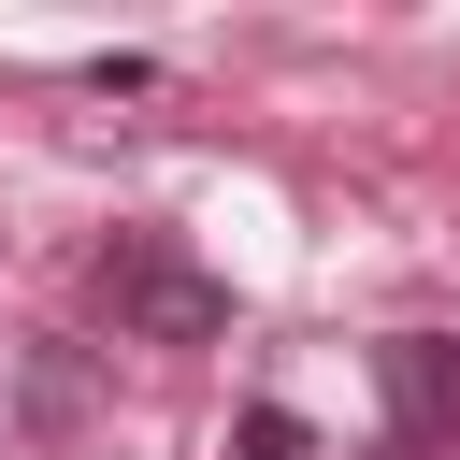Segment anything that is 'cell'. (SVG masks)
<instances>
[{"mask_svg": "<svg viewBox=\"0 0 460 460\" xmlns=\"http://www.w3.org/2000/svg\"><path fill=\"white\" fill-rule=\"evenodd\" d=\"M230 460H316V446H302V417H288V402H244V431H230Z\"/></svg>", "mask_w": 460, "mask_h": 460, "instance_id": "3", "label": "cell"}, {"mask_svg": "<svg viewBox=\"0 0 460 460\" xmlns=\"http://www.w3.org/2000/svg\"><path fill=\"white\" fill-rule=\"evenodd\" d=\"M72 402H86V374H72V359H29V417H43V431H58V417H72Z\"/></svg>", "mask_w": 460, "mask_h": 460, "instance_id": "4", "label": "cell"}, {"mask_svg": "<svg viewBox=\"0 0 460 460\" xmlns=\"http://www.w3.org/2000/svg\"><path fill=\"white\" fill-rule=\"evenodd\" d=\"M86 302L115 316V345H216V331H230V288H216L172 230H115V244L86 259Z\"/></svg>", "mask_w": 460, "mask_h": 460, "instance_id": "1", "label": "cell"}, {"mask_svg": "<svg viewBox=\"0 0 460 460\" xmlns=\"http://www.w3.org/2000/svg\"><path fill=\"white\" fill-rule=\"evenodd\" d=\"M374 374H388L402 446H460V331H402V345H374Z\"/></svg>", "mask_w": 460, "mask_h": 460, "instance_id": "2", "label": "cell"}]
</instances>
